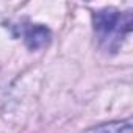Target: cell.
<instances>
[{"instance_id":"3957f363","label":"cell","mask_w":133,"mask_h":133,"mask_svg":"<svg viewBox=\"0 0 133 133\" xmlns=\"http://www.w3.org/2000/svg\"><path fill=\"white\" fill-rule=\"evenodd\" d=\"M86 133H131V121H124V122H111V124H103L99 127H94L88 130Z\"/></svg>"},{"instance_id":"7a4b0ae2","label":"cell","mask_w":133,"mask_h":133,"mask_svg":"<svg viewBox=\"0 0 133 133\" xmlns=\"http://www.w3.org/2000/svg\"><path fill=\"white\" fill-rule=\"evenodd\" d=\"M24 39L30 50H39L50 44L52 31L42 24H31L24 30Z\"/></svg>"},{"instance_id":"6da1fadb","label":"cell","mask_w":133,"mask_h":133,"mask_svg":"<svg viewBox=\"0 0 133 133\" xmlns=\"http://www.w3.org/2000/svg\"><path fill=\"white\" fill-rule=\"evenodd\" d=\"M94 31L105 49L116 50L124 38L131 31V13H121L116 8H103L92 14Z\"/></svg>"}]
</instances>
